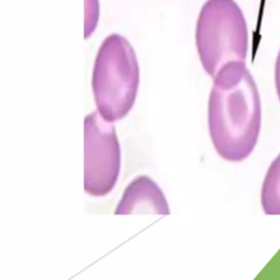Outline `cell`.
<instances>
[{"label":"cell","instance_id":"1","mask_svg":"<svg viewBox=\"0 0 280 280\" xmlns=\"http://www.w3.org/2000/svg\"><path fill=\"white\" fill-rule=\"evenodd\" d=\"M261 124L259 92L245 61L223 65L213 77L208 102V127L218 154L230 162L248 158Z\"/></svg>","mask_w":280,"mask_h":280},{"label":"cell","instance_id":"2","mask_svg":"<svg viewBox=\"0 0 280 280\" xmlns=\"http://www.w3.org/2000/svg\"><path fill=\"white\" fill-rule=\"evenodd\" d=\"M139 82V64L130 43L119 34L109 35L99 47L92 72L100 116L112 124L123 119L135 104Z\"/></svg>","mask_w":280,"mask_h":280},{"label":"cell","instance_id":"3","mask_svg":"<svg viewBox=\"0 0 280 280\" xmlns=\"http://www.w3.org/2000/svg\"><path fill=\"white\" fill-rule=\"evenodd\" d=\"M196 47L205 71L212 78L223 65L246 60L247 24L234 0L204 3L196 25Z\"/></svg>","mask_w":280,"mask_h":280},{"label":"cell","instance_id":"4","mask_svg":"<svg viewBox=\"0 0 280 280\" xmlns=\"http://www.w3.org/2000/svg\"><path fill=\"white\" fill-rule=\"evenodd\" d=\"M120 171V147L112 123L98 112L85 118V190L105 196L113 190Z\"/></svg>","mask_w":280,"mask_h":280},{"label":"cell","instance_id":"5","mask_svg":"<svg viewBox=\"0 0 280 280\" xmlns=\"http://www.w3.org/2000/svg\"><path fill=\"white\" fill-rule=\"evenodd\" d=\"M115 215H170V207L158 184L146 175L136 177L125 188Z\"/></svg>","mask_w":280,"mask_h":280},{"label":"cell","instance_id":"6","mask_svg":"<svg viewBox=\"0 0 280 280\" xmlns=\"http://www.w3.org/2000/svg\"><path fill=\"white\" fill-rule=\"evenodd\" d=\"M261 201L266 215H280V154L272 161L266 173Z\"/></svg>","mask_w":280,"mask_h":280},{"label":"cell","instance_id":"7","mask_svg":"<svg viewBox=\"0 0 280 280\" xmlns=\"http://www.w3.org/2000/svg\"><path fill=\"white\" fill-rule=\"evenodd\" d=\"M85 38H89L96 29L99 22V0H85Z\"/></svg>","mask_w":280,"mask_h":280},{"label":"cell","instance_id":"8","mask_svg":"<svg viewBox=\"0 0 280 280\" xmlns=\"http://www.w3.org/2000/svg\"><path fill=\"white\" fill-rule=\"evenodd\" d=\"M275 83H276V91H277L278 99L280 101V50L278 53L275 65Z\"/></svg>","mask_w":280,"mask_h":280}]
</instances>
